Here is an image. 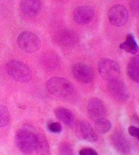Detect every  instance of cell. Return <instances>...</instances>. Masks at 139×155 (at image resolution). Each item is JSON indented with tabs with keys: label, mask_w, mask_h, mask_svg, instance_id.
<instances>
[{
	"label": "cell",
	"mask_w": 139,
	"mask_h": 155,
	"mask_svg": "<svg viewBox=\"0 0 139 155\" xmlns=\"http://www.w3.org/2000/svg\"><path fill=\"white\" fill-rule=\"evenodd\" d=\"M48 129L50 131L54 134H60L62 131V126L60 123L58 122H52V123H50L47 125Z\"/></svg>",
	"instance_id": "603a6c76"
},
{
	"label": "cell",
	"mask_w": 139,
	"mask_h": 155,
	"mask_svg": "<svg viewBox=\"0 0 139 155\" xmlns=\"http://www.w3.org/2000/svg\"><path fill=\"white\" fill-rule=\"evenodd\" d=\"M138 34H139V28H138Z\"/></svg>",
	"instance_id": "f1b7e54d"
},
{
	"label": "cell",
	"mask_w": 139,
	"mask_h": 155,
	"mask_svg": "<svg viewBox=\"0 0 139 155\" xmlns=\"http://www.w3.org/2000/svg\"><path fill=\"white\" fill-rule=\"evenodd\" d=\"M76 134L80 139L90 142H96L98 137L96 132L89 123L85 120H80L76 124Z\"/></svg>",
	"instance_id": "9c48e42d"
},
{
	"label": "cell",
	"mask_w": 139,
	"mask_h": 155,
	"mask_svg": "<svg viewBox=\"0 0 139 155\" xmlns=\"http://www.w3.org/2000/svg\"><path fill=\"white\" fill-rule=\"evenodd\" d=\"M43 63L46 68L53 70L59 64V57L54 52H47L43 57Z\"/></svg>",
	"instance_id": "d6986e66"
},
{
	"label": "cell",
	"mask_w": 139,
	"mask_h": 155,
	"mask_svg": "<svg viewBox=\"0 0 139 155\" xmlns=\"http://www.w3.org/2000/svg\"><path fill=\"white\" fill-rule=\"evenodd\" d=\"M94 12L92 8L88 5H81L74 10L73 18L77 24L86 25L92 21Z\"/></svg>",
	"instance_id": "4fadbf2b"
},
{
	"label": "cell",
	"mask_w": 139,
	"mask_h": 155,
	"mask_svg": "<svg viewBox=\"0 0 139 155\" xmlns=\"http://www.w3.org/2000/svg\"><path fill=\"white\" fill-rule=\"evenodd\" d=\"M128 74L133 81L139 83V54L130 61L128 65Z\"/></svg>",
	"instance_id": "e0dca14e"
},
{
	"label": "cell",
	"mask_w": 139,
	"mask_h": 155,
	"mask_svg": "<svg viewBox=\"0 0 139 155\" xmlns=\"http://www.w3.org/2000/svg\"><path fill=\"white\" fill-rule=\"evenodd\" d=\"M94 126H95V129L99 134H106V133L109 132L111 128V122L107 120V118H102L99 120L94 121Z\"/></svg>",
	"instance_id": "ffe728a7"
},
{
	"label": "cell",
	"mask_w": 139,
	"mask_h": 155,
	"mask_svg": "<svg viewBox=\"0 0 139 155\" xmlns=\"http://www.w3.org/2000/svg\"><path fill=\"white\" fill-rule=\"evenodd\" d=\"M130 7L133 14H134L135 16L139 17V0L130 2Z\"/></svg>",
	"instance_id": "cb8c5ba5"
},
{
	"label": "cell",
	"mask_w": 139,
	"mask_h": 155,
	"mask_svg": "<svg viewBox=\"0 0 139 155\" xmlns=\"http://www.w3.org/2000/svg\"><path fill=\"white\" fill-rule=\"evenodd\" d=\"M54 41L61 46H71L79 41V36L71 29H65L58 31L54 35Z\"/></svg>",
	"instance_id": "30bf717a"
},
{
	"label": "cell",
	"mask_w": 139,
	"mask_h": 155,
	"mask_svg": "<svg viewBox=\"0 0 139 155\" xmlns=\"http://www.w3.org/2000/svg\"><path fill=\"white\" fill-rule=\"evenodd\" d=\"M138 129H139V128H138ZM137 138H138V142H139V134H138V137H137Z\"/></svg>",
	"instance_id": "83f0119b"
},
{
	"label": "cell",
	"mask_w": 139,
	"mask_h": 155,
	"mask_svg": "<svg viewBox=\"0 0 139 155\" xmlns=\"http://www.w3.org/2000/svg\"><path fill=\"white\" fill-rule=\"evenodd\" d=\"M119 48L128 53L134 54L138 51V46L136 41L134 35L131 34H128L126 41L120 44Z\"/></svg>",
	"instance_id": "ac0fdd59"
},
{
	"label": "cell",
	"mask_w": 139,
	"mask_h": 155,
	"mask_svg": "<svg viewBox=\"0 0 139 155\" xmlns=\"http://www.w3.org/2000/svg\"><path fill=\"white\" fill-rule=\"evenodd\" d=\"M54 112L57 117L66 125L71 127L74 124V116L69 110L64 107H58Z\"/></svg>",
	"instance_id": "2e32d148"
},
{
	"label": "cell",
	"mask_w": 139,
	"mask_h": 155,
	"mask_svg": "<svg viewBox=\"0 0 139 155\" xmlns=\"http://www.w3.org/2000/svg\"><path fill=\"white\" fill-rule=\"evenodd\" d=\"M128 133L131 136L137 138L139 134V129L134 126H130L128 128Z\"/></svg>",
	"instance_id": "484cf974"
},
{
	"label": "cell",
	"mask_w": 139,
	"mask_h": 155,
	"mask_svg": "<svg viewBox=\"0 0 139 155\" xmlns=\"http://www.w3.org/2000/svg\"><path fill=\"white\" fill-rule=\"evenodd\" d=\"M17 43L19 48L27 53H33L41 47V41L37 35L30 31H24L18 35Z\"/></svg>",
	"instance_id": "5b68a950"
},
{
	"label": "cell",
	"mask_w": 139,
	"mask_h": 155,
	"mask_svg": "<svg viewBox=\"0 0 139 155\" xmlns=\"http://www.w3.org/2000/svg\"><path fill=\"white\" fill-rule=\"evenodd\" d=\"M21 10L24 15L32 17L40 11L41 3L39 0H24L20 4Z\"/></svg>",
	"instance_id": "5bb4252c"
},
{
	"label": "cell",
	"mask_w": 139,
	"mask_h": 155,
	"mask_svg": "<svg viewBox=\"0 0 139 155\" xmlns=\"http://www.w3.org/2000/svg\"><path fill=\"white\" fill-rule=\"evenodd\" d=\"M132 119H133V122H134L136 123H138L139 122V118L138 116H134L132 117Z\"/></svg>",
	"instance_id": "4316f807"
},
{
	"label": "cell",
	"mask_w": 139,
	"mask_h": 155,
	"mask_svg": "<svg viewBox=\"0 0 139 155\" xmlns=\"http://www.w3.org/2000/svg\"><path fill=\"white\" fill-rule=\"evenodd\" d=\"M10 116L8 109L3 105H0V127H4L9 123Z\"/></svg>",
	"instance_id": "44dd1931"
},
{
	"label": "cell",
	"mask_w": 139,
	"mask_h": 155,
	"mask_svg": "<svg viewBox=\"0 0 139 155\" xmlns=\"http://www.w3.org/2000/svg\"><path fill=\"white\" fill-rule=\"evenodd\" d=\"M88 112L90 118L95 121L105 118L106 108L102 100L98 98H93L88 102Z\"/></svg>",
	"instance_id": "7c38bea8"
},
{
	"label": "cell",
	"mask_w": 139,
	"mask_h": 155,
	"mask_svg": "<svg viewBox=\"0 0 139 155\" xmlns=\"http://www.w3.org/2000/svg\"><path fill=\"white\" fill-rule=\"evenodd\" d=\"M79 155H99L97 152L90 148H82L79 152Z\"/></svg>",
	"instance_id": "d4e9b609"
},
{
	"label": "cell",
	"mask_w": 139,
	"mask_h": 155,
	"mask_svg": "<svg viewBox=\"0 0 139 155\" xmlns=\"http://www.w3.org/2000/svg\"><path fill=\"white\" fill-rule=\"evenodd\" d=\"M107 89L110 95L118 101H126L129 97L127 87L124 82L119 78L108 82Z\"/></svg>",
	"instance_id": "8992f818"
},
{
	"label": "cell",
	"mask_w": 139,
	"mask_h": 155,
	"mask_svg": "<svg viewBox=\"0 0 139 155\" xmlns=\"http://www.w3.org/2000/svg\"><path fill=\"white\" fill-rule=\"evenodd\" d=\"M98 70L100 76L108 82L119 78L120 68L118 63L109 58H103L99 61Z\"/></svg>",
	"instance_id": "277c9868"
},
{
	"label": "cell",
	"mask_w": 139,
	"mask_h": 155,
	"mask_svg": "<svg viewBox=\"0 0 139 155\" xmlns=\"http://www.w3.org/2000/svg\"><path fill=\"white\" fill-rule=\"evenodd\" d=\"M6 71L8 75L18 82H27L32 77L29 68L24 63L17 60L10 61L6 64Z\"/></svg>",
	"instance_id": "3957f363"
},
{
	"label": "cell",
	"mask_w": 139,
	"mask_h": 155,
	"mask_svg": "<svg viewBox=\"0 0 139 155\" xmlns=\"http://www.w3.org/2000/svg\"><path fill=\"white\" fill-rule=\"evenodd\" d=\"M110 23L114 26L121 27L124 25L128 20L129 14L126 8L121 5H114L108 13Z\"/></svg>",
	"instance_id": "52a82bcc"
},
{
	"label": "cell",
	"mask_w": 139,
	"mask_h": 155,
	"mask_svg": "<svg viewBox=\"0 0 139 155\" xmlns=\"http://www.w3.org/2000/svg\"><path fill=\"white\" fill-rule=\"evenodd\" d=\"M47 89L52 95L66 97L72 95L74 88L71 82L63 78L53 77L50 78L46 82Z\"/></svg>",
	"instance_id": "7a4b0ae2"
},
{
	"label": "cell",
	"mask_w": 139,
	"mask_h": 155,
	"mask_svg": "<svg viewBox=\"0 0 139 155\" xmlns=\"http://www.w3.org/2000/svg\"><path fill=\"white\" fill-rule=\"evenodd\" d=\"M111 142L115 150L121 155H128L130 153V146L126 137L122 133L116 131L111 135Z\"/></svg>",
	"instance_id": "8fae6325"
},
{
	"label": "cell",
	"mask_w": 139,
	"mask_h": 155,
	"mask_svg": "<svg viewBox=\"0 0 139 155\" xmlns=\"http://www.w3.org/2000/svg\"><path fill=\"white\" fill-rule=\"evenodd\" d=\"M72 74L77 81L82 83H90L94 78L92 68L82 63H77L73 66Z\"/></svg>",
	"instance_id": "ba28073f"
},
{
	"label": "cell",
	"mask_w": 139,
	"mask_h": 155,
	"mask_svg": "<svg viewBox=\"0 0 139 155\" xmlns=\"http://www.w3.org/2000/svg\"><path fill=\"white\" fill-rule=\"evenodd\" d=\"M60 155H74L72 146L70 143L67 142H63L59 147Z\"/></svg>",
	"instance_id": "7402d4cb"
},
{
	"label": "cell",
	"mask_w": 139,
	"mask_h": 155,
	"mask_svg": "<svg viewBox=\"0 0 139 155\" xmlns=\"http://www.w3.org/2000/svg\"><path fill=\"white\" fill-rule=\"evenodd\" d=\"M35 150L37 152V155H50L49 143L44 135L37 134V141Z\"/></svg>",
	"instance_id": "9a60e30c"
},
{
	"label": "cell",
	"mask_w": 139,
	"mask_h": 155,
	"mask_svg": "<svg viewBox=\"0 0 139 155\" xmlns=\"http://www.w3.org/2000/svg\"><path fill=\"white\" fill-rule=\"evenodd\" d=\"M37 134L31 127H23L19 129L15 136L16 144L23 153L30 154L35 150Z\"/></svg>",
	"instance_id": "6da1fadb"
}]
</instances>
